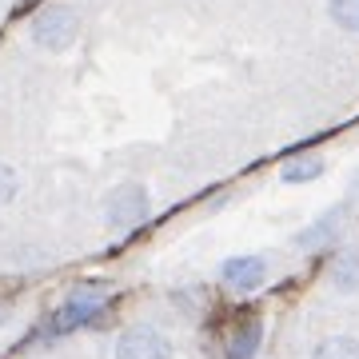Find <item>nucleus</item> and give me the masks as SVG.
<instances>
[{
    "label": "nucleus",
    "instance_id": "nucleus-4",
    "mask_svg": "<svg viewBox=\"0 0 359 359\" xmlns=\"http://www.w3.org/2000/svg\"><path fill=\"white\" fill-rule=\"evenodd\" d=\"M116 359H172V339L156 327H128L116 339Z\"/></svg>",
    "mask_w": 359,
    "mask_h": 359
},
{
    "label": "nucleus",
    "instance_id": "nucleus-11",
    "mask_svg": "<svg viewBox=\"0 0 359 359\" xmlns=\"http://www.w3.org/2000/svg\"><path fill=\"white\" fill-rule=\"evenodd\" d=\"M327 13L339 28L347 32H359V0H327Z\"/></svg>",
    "mask_w": 359,
    "mask_h": 359
},
{
    "label": "nucleus",
    "instance_id": "nucleus-5",
    "mask_svg": "<svg viewBox=\"0 0 359 359\" xmlns=\"http://www.w3.org/2000/svg\"><path fill=\"white\" fill-rule=\"evenodd\" d=\"M219 280L236 292H256L268 280V259L264 256H231L219 264Z\"/></svg>",
    "mask_w": 359,
    "mask_h": 359
},
{
    "label": "nucleus",
    "instance_id": "nucleus-8",
    "mask_svg": "<svg viewBox=\"0 0 359 359\" xmlns=\"http://www.w3.org/2000/svg\"><path fill=\"white\" fill-rule=\"evenodd\" d=\"M339 216H344V208H332V212L320 216L308 231H299V244H304V248H323L335 231H339Z\"/></svg>",
    "mask_w": 359,
    "mask_h": 359
},
{
    "label": "nucleus",
    "instance_id": "nucleus-10",
    "mask_svg": "<svg viewBox=\"0 0 359 359\" xmlns=\"http://www.w3.org/2000/svg\"><path fill=\"white\" fill-rule=\"evenodd\" d=\"M320 176H323V160H316V156H295L280 168L283 184H308V180H320Z\"/></svg>",
    "mask_w": 359,
    "mask_h": 359
},
{
    "label": "nucleus",
    "instance_id": "nucleus-6",
    "mask_svg": "<svg viewBox=\"0 0 359 359\" xmlns=\"http://www.w3.org/2000/svg\"><path fill=\"white\" fill-rule=\"evenodd\" d=\"M259 344H264V320L252 316V320H244L236 332L228 335V344H224V359H256L259 355Z\"/></svg>",
    "mask_w": 359,
    "mask_h": 359
},
{
    "label": "nucleus",
    "instance_id": "nucleus-9",
    "mask_svg": "<svg viewBox=\"0 0 359 359\" xmlns=\"http://www.w3.org/2000/svg\"><path fill=\"white\" fill-rule=\"evenodd\" d=\"M311 359H359V339L355 335H327L316 344Z\"/></svg>",
    "mask_w": 359,
    "mask_h": 359
},
{
    "label": "nucleus",
    "instance_id": "nucleus-13",
    "mask_svg": "<svg viewBox=\"0 0 359 359\" xmlns=\"http://www.w3.org/2000/svg\"><path fill=\"white\" fill-rule=\"evenodd\" d=\"M8 323V304H0V327Z\"/></svg>",
    "mask_w": 359,
    "mask_h": 359
},
{
    "label": "nucleus",
    "instance_id": "nucleus-2",
    "mask_svg": "<svg viewBox=\"0 0 359 359\" xmlns=\"http://www.w3.org/2000/svg\"><path fill=\"white\" fill-rule=\"evenodd\" d=\"M76 13L65 8V4H52L44 13H36L32 20V44L44 52H65L72 40H76Z\"/></svg>",
    "mask_w": 359,
    "mask_h": 359
},
{
    "label": "nucleus",
    "instance_id": "nucleus-3",
    "mask_svg": "<svg viewBox=\"0 0 359 359\" xmlns=\"http://www.w3.org/2000/svg\"><path fill=\"white\" fill-rule=\"evenodd\" d=\"M104 219L112 231H136L148 219V192L140 184H124L104 200Z\"/></svg>",
    "mask_w": 359,
    "mask_h": 359
},
{
    "label": "nucleus",
    "instance_id": "nucleus-1",
    "mask_svg": "<svg viewBox=\"0 0 359 359\" xmlns=\"http://www.w3.org/2000/svg\"><path fill=\"white\" fill-rule=\"evenodd\" d=\"M104 311H108V292H104V283H84V287H76V292L56 308L52 332L68 335V332H76V327H88L92 320H100Z\"/></svg>",
    "mask_w": 359,
    "mask_h": 359
},
{
    "label": "nucleus",
    "instance_id": "nucleus-12",
    "mask_svg": "<svg viewBox=\"0 0 359 359\" xmlns=\"http://www.w3.org/2000/svg\"><path fill=\"white\" fill-rule=\"evenodd\" d=\"M16 188H20V176L13 172V164L0 160V204H8V200L16 196Z\"/></svg>",
    "mask_w": 359,
    "mask_h": 359
},
{
    "label": "nucleus",
    "instance_id": "nucleus-7",
    "mask_svg": "<svg viewBox=\"0 0 359 359\" xmlns=\"http://www.w3.org/2000/svg\"><path fill=\"white\" fill-rule=\"evenodd\" d=\"M327 280H332L335 292H359V248H344V252L332 259Z\"/></svg>",
    "mask_w": 359,
    "mask_h": 359
}]
</instances>
